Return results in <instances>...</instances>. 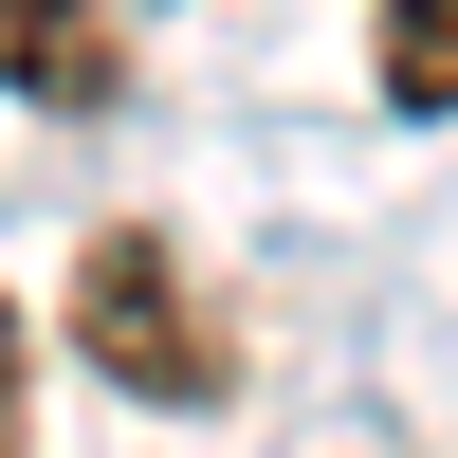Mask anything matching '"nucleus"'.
<instances>
[{"label": "nucleus", "mask_w": 458, "mask_h": 458, "mask_svg": "<svg viewBox=\"0 0 458 458\" xmlns=\"http://www.w3.org/2000/svg\"><path fill=\"white\" fill-rule=\"evenodd\" d=\"M73 330H92L110 386H147V403H220V330H202V293H183V239H147V220H110V239L73 257Z\"/></svg>", "instance_id": "nucleus-1"}, {"label": "nucleus", "mask_w": 458, "mask_h": 458, "mask_svg": "<svg viewBox=\"0 0 458 458\" xmlns=\"http://www.w3.org/2000/svg\"><path fill=\"white\" fill-rule=\"evenodd\" d=\"M0 92L110 110V0H0Z\"/></svg>", "instance_id": "nucleus-2"}, {"label": "nucleus", "mask_w": 458, "mask_h": 458, "mask_svg": "<svg viewBox=\"0 0 458 458\" xmlns=\"http://www.w3.org/2000/svg\"><path fill=\"white\" fill-rule=\"evenodd\" d=\"M386 92L403 110H458V0H386Z\"/></svg>", "instance_id": "nucleus-3"}, {"label": "nucleus", "mask_w": 458, "mask_h": 458, "mask_svg": "<svg viewBox=\"0 0 458 458\" xmlns=\"http://www.w3.org/2000/svg\"><path fill=\"white\" fill-rule=\"evenodd\" d=\"M0 458H37V349H19V293H0Z\"/></svg>", "instance_id": "nucleus-4"}]
</instances>
